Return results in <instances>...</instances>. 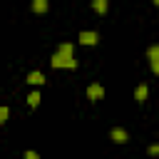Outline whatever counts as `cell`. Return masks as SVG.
<instances>
[{
  "instance_id": "cell-1",
  "label": "cell",
  "mask_w": 159,
  "mask_h": 159,
  "mask_svg": "<svg viewBox=\"0 0 159 159\" xmlns=\"http://www.w3.org/2000/svg\"><path fill=\"white\" fill-rule=\"evenodd\" d=\"M50 67L52 70H77V60H75V45L72 42H62L52 57H50Z\"/></svg>"
},
{
  "instance_id": "cell-2",
  "label": "cell",
  "mask_w": 159,
  "mask_h": 159,
  "mask_svg": "<svg viewBox=\"0 0 159 159\" xmlns=\"http://www.w3.org/2000/svg\"><path fill=\"white\" fill-rule=\"evenodd\" d=\"M77 42L84 45V47H92V45L99 42V32H97V30H82V32L77 35Z\"/></svg>"
},
{
  "instance_id": "cell-3",
  "label": "cell",
  "mask_w": 159,
  "mask_h": 159,
  "mask_svg": "<svg viewBox=\"0 0 159 159\" xmlns=\"http://www.w3.org/2000/svg\"><path fill=\"white\" fill-rule=\"evenodd\" d=\"M147 60H149V67H152V72L159 77V45H152V47L147 50Z\"/></svg>"
},
{
  "instance_id": "cell-4",
  "label": "cell",
  "mask_w": 159,
  "mask_h": 159,
  "mask_svg": "<svg viewBox=\"0 0 159 159\" xmlns=\"http://www.w3.org/2000/svg\"><path fill=\"white\" fill-rule=\"evenodd\" d=\"M102 97H104V87H102L99 82H92V84L87 87V99H89V102H99Z\"/></svg>"
},
{
  "instance_id": "cell-5",
  "label": "cell",
  "mask_w": 159,
  "mask_h": 159,
  "mask_svg": "<svg viewBox=\"0 0 159 159\" xmlns=\"http://www.w3.org/2000/svg\"><path fill=\"white\" fill-rule=\"evenodd\" d=\"M109 139H112L114 144H127V142H129V134H127V129H122V127H112V129H109Z\"/></svg>"
},
{
  "instance_id": "cell-6",
  "label": "cell",
  "mask_w": 159,
  "mask_h": 159,
  "mask_svg": "<svg viewBox=\"0 0 159 159\" xmlns=\"http://www.w3.org/2000/svg\"><path fill=\"white\" fill-rule=\"evenodd\" d=\"M27 84H32V87H42V84H45V75H42L40 70H32V72L27 75Z\"/></svg>"
},
{
  "instance_id": "cell-7",
  "label": "cell",
  "mask_w": 159,
  "mask_h": 159,
  "mask_svg": "<svg viewBox=\"0 0 159 159\" xmlns=\"http://www.w3.org/2000/svg\"><path fill=\"white\" fill-rule=\"evenodd\" d=\"M147 97H149V84H144V82L137 84V87H134V99L142 104V102H147Z\"/></svg>"
},
{
  "instance_id": "cell-8",
  "label": "cell",
  "mask_w": 159,
  "mask_h": 159,
  "mask_svg": "<svg viewBox=\"0 0 159 159\" xmlns=\"http://www.w3.org/2000/svg\"><path fill=\"white\" fill-rule=\"evenodd\" d=\"M30 7H32V12H35V15H45V12L50 10V0H32V5H30Z\"/></svg>"
},
{
  "instance_id": "cell-9",
  "label": "cell",
  "mask_w": 159,
  "mask_h": 159,
  "mask_svg": "<svg viewBox=\"0 0 159 159\" xmlns=\"http://www.w3.org/2000/svg\"><path fill=\"white\" fill-rule=\"evenodd\" d=\"M92 10H94L97 15H104V12L109 10V0H92Z\"/></svg>"
},
{
  "instance_id": "cell-10",
  "label": "cell",
  "mask_w": 159,
  "mask_h": 159,
  "mask_svg": "<svg viewBox=\"0 0 159 159\" xmlns=\"http://www.w3.org/2000/svg\"><path fill=\"white\" fill-rule=\"evenodd\" d=\"M40 99H42V97H40V92H37V89H35V92H30V97H27V107H30V109H35V107L40 104Z\"/></svg>"
},
{
  "instance_id": "cell-11",
  "label": "cell",
  "mask_w": 159,
  "mask_h": 159,
  "mask_svg": "<svg viewBox=\"0 0 159 159\" xmlns=\"http://www.w3.org/2000/svg\"><path fill=\"white\" fill-rule=\"evenodd\" d=\"M10 119V107H5V104H0V124H5Z\"/></svg>"
},
{
  "instance_id": "cell-12",
  "label": "cell",
  "mask_w": 159,
  "mask_h": 159,
  "mask_svg": "<svg viewBox=\"0 0 159 159\" xmlns=\"http://www.w3.org/2000/svg\"><path fill=\"white\" fill-rule=\"evenodd\" d=\"M147 154H149V157H159V144H149Z\"/></svg>"
},
{
  "instance_id": "cell-13",
  "label": "cell",
  "mask_w": 159,
  "mask_h": 159,
  "mask_svg": "<svg viewBox=\"0 0 159 159\" xmlns=\"http://www.w3.org/2000/svg\"><path fill=\"white\" fill-rule=\"evenodd\" d=\"M22 159H40V154H37L35 149H27V152L22 154Z\"/></svg>"
},
{
  "instance_id": "cell-14",
  "label": "cell",
  "mask_w": 159,
  "mask_h": 159,
  "mask_svg": "<svg viewBox=\"0 0 159 159\" xmlns=\"http://www.w3.org/2000/svg\"><path fill=\"white\" fill-rule=\"evenodd\" d=\"M152 2H154V5H157V7H159V0H152Z\"/></svg>"
}]
</instances>
